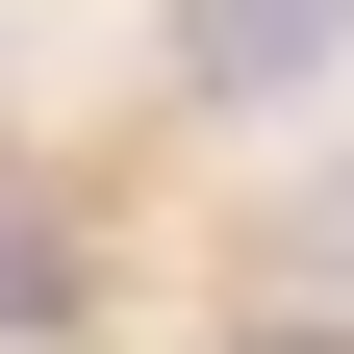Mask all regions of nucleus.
Wrapping results in <instances>:
<instances>
[{"mask_svg": "<svg viewBox=\"0 0 354 354\" xmlns=\"http://www.w3.org/2000/svg\"><path fill=\"white\" fill-rule=\"evenodd\" d=\"M329 76H354V0H177V102H329Z\"/></svg>", "mask_w": 354, "mask_h": 354, "instance_id": "1", "label": "nucleus"}, {"mask_svg": "<svg viewBox=\"0 0 354 354\" xmlns=\"http://www.w3.org/2000/svg\"><path fill=\"white\" fill-rule=\"evenodd\" d=\"M228 354H354V329H228Z\"/></svg>", "mask_w": 354, "mask_h": 354, "instance_id": "3", "label": "nucleus"}, {"mask_svg": "<svg viewBox=\"0 0 354 354\" xmlns=\"http://www.w3.org/2000/svg\"><path fill=\"white\" fill-rule=\"evenodd\" d=\"M0 329H76V203H0Z\"/></svg>", "mask_w": 354, "mask_h": 354, "instance_id": "2", "label": "nucleus"}]
</instances>
